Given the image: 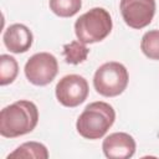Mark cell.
Instances as JSON below:
<instances>
[{
  "mask_svg": "<svg viewBox=\"0 0 159 159\" xmlns=\"http://www.w3.org/2000/svg\"><path fill=\"white\" fill-rule=\"evenodd\" d=\"M39 122V109L31 101H17L0 112V134L5 138L25 135L35 129Z\"/></svg>",
  "mask_w": 159,
  "mask_h": 159,
  "instance_id": "6da1fadb",
  "label": "cell"
},
{
  "mask_svg": "<svg viewBox=\"0 0 159 159\" xmlns=\"http://www.w3.org/2000/svg\"><path fill=\"white\" fill-rule=\"evenodd\" d=\"M116 120V112L109 103L92 102L86 106L76 122V129L86 139H99Z\"/></svg>",
  "mask_w": 159,
  "mask_h": 159,
  "instance_id": "7a4b0ae2",
  "label": "cell"
},
{
  "mask_svg": "<svg viewBox=\"0 0 159 159\" xmlns=\"http://www.w3.org/2000/svg\"><path fill=\"white\" fill-rule=\"evenodd\" d=\"M112 17L103 7H93L81 15L75 22V34L83 43L104 40L112 31Z\"/></svg>",
  "mask_w": 159,
  "mask_h": 159,
  "instance_id": "3957f363",
  "label": "cell"
},
{
  "mask_svg": "<svg viewBox=\"0 0 159 159\" xmlns=\"http://www.w3.org/2000/svg\"><path fill=\"white\" fill-rule=\"evenodd\" d=\"M129 75L127 68L116 61L106 62L98 67L93 76V86L97 93L104 97H116L124 92Z\"/></svg>",
  "mask_w": 159,
  "mask_h": 159,
  "instance_id": "277c9868",
  "label": "cell"
},
{
  "mask_svg": "<svg viewBox=\"0 0 159 159\" xmlns=\"http://www.w3.org/2000/svg\"><path fill=\"white\" fill-rule=\"evenodd\" d=\"M24 71L29 82L35 86H46L55 80L58 72V63L53 55L39 52L27 60Z\"/></svg>",
  "mask_w": 159,
  "mask_h": 159,
  "instance_id": "5b68a950",
  "label": "cell"
},
{
  "mask_svg": "<svg viewBox=\"0 0 159 159\" xmlns=\"http://www.w3.org/2000/svg\"><path fill=\"white\" fill-rule=\"evenodd\" d=\"M88 82L80 75H67L62 77L55 88L57 101L65 107H77L87 99Z\"/></svg>",
  "mask_w": 159,
  "mask_h": 159,
  "instance_id": "8992f818",
  "label": "cell"
},
{
  "mask_svg": "<svg viewBox=\"0 0 159 159\" xmlns=\"http://www.w3.org/2000/svg\"><path fill=\"white\" fill-rule=\"evenodd\" d=\"M120 14L124 22L140 30L148 26L155 14V0H120Z\"/></svg>",
  "mask_w": 159,
  "mask_h": 159,
  "instance_id": "52a82bcc",
  "label": "cell"
},
{
  "mask_svg": "<svg viewBox=\"0 0 159 159\" xmlns=\"http://www.w3.org/2000/svg\"><path fill=\"white\" fill-rule=\"evenodd\" d=\"M135 140L124 132L112 133L102 143L103 153L109 159H128L135 153Z\"/></svg>",
  "mask_w": 159,
  "mask_h": 159,
  "instance_id": "ba28073f",
  "label": "cell"
},
{
  "mask_svg": "<svg viewBox=\"0 0 159 159\" xmlns=\"http://www.w3.org/2000/svg\"><path fill=\"white\" fill-rule=\"evenodd\" d=\"M4 45L12 53H24L30 50L34 36L31 30L22 24H12L10 25L2 36Z\"/></svg>",
  "mask_w": 159,
  "mask_h": 159,
  "instance_id": "9c48e42d",
  "label": "cell"
},
{
  "mask_svg": "<svg viewBox=\"0 0 159 159\" xmlns=\"http://www.w3.org/2000/svg\"><path fill=\"white\" fill-rule=\"evenodd\" d=\"M10 158H35V159H47V148L39 142H26L17 147L12 153L7 155Z\"/></svg>",
  "mask_w": 159,
  "mask_h": 159,
  "instance_id": "30bf717a",
  "label": "cell"
},
{
  "mask_svg": "<svg viewBox=\"0 0 159 159\" xmlns=\"http://www.w3.org/2000/svg\"><path fill=\"white\" fill-rule=\"evenodd\" d=\"M89 50L86 47V43L81 41H71L63 46L65 61L68 65H78L86 61Z\"/></svg>",
  "mask_w": 159,
  "mask_h": 159,
  "instance_id": "8fae6325",
  "label": "cell"
},
{
  "mask_svg": "<svg viewBox=\"0 0 159 159\" xmlns=\"http://www.w3.org/2000/svg\"><path fill=\"white\" fill-rule=\"evenodd\" d=\"M19 73L17 61L10 55L0 56V84L6 86L14 82Z\"/></svg>",
  "mask_w": 159,
  "mask_h": 159,
  "instance_id": "7c38bea8",
  "label": "cell"
},
{
  "mask_svg": "<svg viewBox=\"0 0 159 159\" xmlns=\"http://www.w3.org/2000/svg\"><path fill=\"white\" fill-rule=\"evenodd\" d=\"M50 10L60 17H71L76 15L82 6V0H50Z\"/></svg>",
  "mask_w": 159,
  "mask_h": 159,
  "instance_id": "4fadbf2b",
  "label": "cell"
},
{
  "mask_svg": "<svg viewBox=\"0 0 159 159\" xmlns=\"http://www.w3.org/2000/svg\"><path fill=\"white\" fill-rule=\"evenodd\" d=\"M140 50L148 58L159 60V30H150L143 35Z\"/></svg>",
  "mask_w": 159,
  "mask_h": 159,
  "instance_id": "5bb4252c",
  "label": "cell"
}]
</instances>
